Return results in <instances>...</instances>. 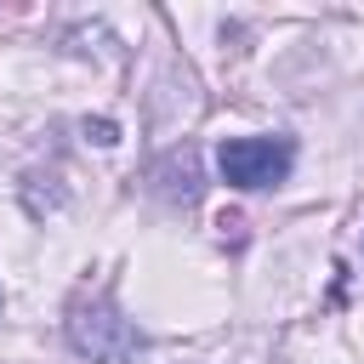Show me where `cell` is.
I'll list each match as a JSON object with an SVG mask.
<instances>
[{
  "label": "cell",
  "instance_id": "6da1fadb",
  "mask_svg": "<svg viewBox=\"0 0 364 364\" xmlns=\"http://www.w3.org/2000/svg\"><path fill=\"white\" fill-rule=\"evenodd\" d=\"M63 330H68V347H74L80 358H91V364H131V358L148 347V336L119 313V301H114L108 290L80 296V301L68 307Z\"/></svg>",
  "mask_w": 364,
  "mask_h": 364
},
{
  "label": "cell",
  "instance_id": "7a4b0ae2",
  "mask_svg": "<svg viewBox=\"0 0 364 364\" xmlns=\"http://www.w3.org/2000/svg\"><path fill=\"white\" fill-rule=\"evenodd\" d=\"M296 165V142L290 136H228L216 148V176L239 193H256V188H279Z\"/></svg>",
  "mask_w": 364,
  "mask_h": 364
},
{
  "label": "cell",
  "instance_id": "3957f363",
  "mask_svg": "<svg viewBox=\"0 0 364 364\" xmlns=\"http://www.w3.org/2000/svg\"><path fill=\"white\" fill-rule=\"evenodd\" d=\"M154 176H165L159 188L171 193V199H182V205H193L199 199V159H193V148H182V154H171Z\"/></svg>",
  "mask_w": 364,
  "mask_h": 364
},
{
  "label": "cell",
  "instance_id": "277c9868",
  "mask_svg": "<svg viewBox=\"0 0 364 364\" xmlns=\"http://www.w3.org/2000/svg\"><path fill=\"white\" fill-rule=\"evenodd\" d=\"M85 136L108 148V142H119V125H114V119H85Z\"/></svg>",
  "mask_w": 364,
  "mask_h": 364
}]
</instances>
